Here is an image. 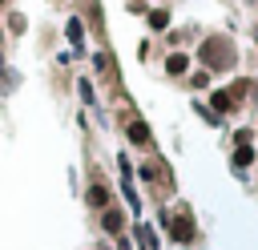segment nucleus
<instances>
[{
  "instance_id": "nucleus-2",
  "label": "nucleus",
  "mask_w": 258,
  "mask_h": 250,
  "mask_svg": "<svg viewBox=\"0 0 258 250\" xmlns=\"http://www.w3.org/2000/svg\"><path fill=\"white\" fill-rule=\"evenodd\" d=\"M129 137H133L137 145H145V141H149V129H145L141 121H133V125H129Z\"/></svg>"
},
{
  "instance_id": "nucleus-5",
  "label": "nucleus",
  "mask_w": 258,
  "mask_h": 250,
  "mask_svg": "<svg viewBox=\"0 0 258 250\" xmlns=\"http://www.w3.org/2000/svg\"><path fill=\"white\" fill-rule=\"evenodd\" d=\"M250 157H254V153H250V149H246V145H242V149H238V153H234V161H238V165H250Z\"/></svg>"
},
{
  "instance_id": "nucleus-1",
  "label": "nucleus",
  "mask_w": 258,
  "mask_h": 250,
  "mask_svg": "<svg viewBox=\"0 0 258 250\" xmlns=\"http://www.w3.org/2000/svg\"><path fill=\"white\" fill-rule=\"evenodd\" d=\"M173 238H177V242H189V238H194V222H189L185 214L173 222Z\"/></svg>"
},
{
  "instance_id": "nucleus-4",
  "label": "nucleus",
  "mask_w": 258,
  "mask_h": 250,
  "mask_svg": "<svg viewBox=\"0 0 258 250\" xmlns=\"http://www.w3.org/2000/svg\"><path fill=\"white\" fill-rule=\"evenodd\" d=\"M105 230H113V234L121 230V214H117V210H109V214H105Z\"/></svg>"
},
{
  "instance_id": "nucleus-3",
  "label": "nucleus",
  "mask_w": 258,
  "mask_h": 250,
  "mask_svg": "<svg viewBox=\"0 0 258 250\" xmlns=\"http://www.w3.org/2000/svg\"><path fill=\"white\" fill-rule=\"evenodd\" d=\"M105 198H109L105 185H93V190H89V202H93V206H105Z\"/></svg>"
}]
</instances>
